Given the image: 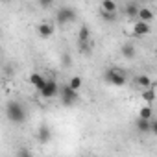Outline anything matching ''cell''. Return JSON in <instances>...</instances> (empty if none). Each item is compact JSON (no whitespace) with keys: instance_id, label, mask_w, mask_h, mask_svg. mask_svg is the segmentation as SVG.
<instances>
[{"instance_id":"6da1fadb","label":"cell","mask_w":157,"mask_h":157,"mask_svg":"<svg viewBox=\"0 0 157 157\" xmlns=\"http://www.w3.org/2000/svg\"><path fill=\"white\" fill-rule=\"evenodd\" d=\"M6 117L11 124H24L26 122V109L19 100H10L6 104Z\"/></svg>"},{"instance_id":"7a4b0ae2","label":"cell","mask_w":157,"mask_h":157,"mask_svg":"<svg viewBox=\"0 0 157 157\" xmlns=\"http://www.w3.org/2000/svg\"><path fill=\"white\" fill-rule=\"evenodd\" d=\"M104 82L113 85V87H124L126 82H128V76L122 68L118 67H109L105 72H104Z\"/></svg>"},{"instance_id":"3957f363","label":"cell","mask_w":157,"mask_h":157,"mask_svg":"<svg viewBox=\"0 0 157 157\" xmlns=\"http://www.w3.org/2000/svg\"><path fill=\"white\" fill-rule=\"evenodd\" d=\"M59 87H61V85H57V82L54 80V78H46L44 83L37 89V93L41 94V98L50 100V98H54V96L59 94Z\"/></svg>"},{"instance_id":"277c9868","label":"cell","mask_w":157,"mask_h":157,"mask_svg":"<svg viewBox=\"0 0 157 157\" xmlns=\"http://www.w3.org/2000/svg\"><path fill=\"white\" fill-rule=\"evenodd\" d=\"M59 98H61V104L65 107H72L78 102V91H74L68 83H65L59 87Z\"/></svg>"},{"instance_id":"5b68a950","label":"cell","mask_w":157,"mask_h":157,"mask_svg":"<svg viewBox=\"0 0 157 157\" xmlns=\"http://www.w3.org/2000/svg\"><path fill=\"white\" fill-rule=\"evenodd\" d=\"M91 30L87 24H83L80 30H78V48H80L82 54H89L91 52Z\"/></svg>"},{"instance_id":"8992f818","label":"cell","mask_w":157,"mask_h":157,"mask_svg":"<svg viewBox=\"0 0 157 157\" xmlns=\"http://www.w3.org/2000/svg\"><path fill=\"white\" fill-rule=\"evenodd\" d=\"M76 21V10L70 8V6H61L56 13V22L59 26H65L68 22H74Z\"/></svg>"},{"instance_id":"52a82bcc","label":"cell","mask_w":157,"mask_h":157,"mask_svg":"<svg viewBox=\"0 0 157 157\" xmlns=\"http://www.w3.org/2000/svg\"><path fill=\"white\" fill-rule=\"evenodd\" d=\"M151 30H150V24L148 22H142V21H137L135 24H133V35L135 37H144V35H148Z\"/></svg>"},{"instance_id":"ba28073f","label":"cell","mask_w":157,"mask_h":157,"mask_svg":"<svg viewBox=\"0 0 157 157\" xmlns=\"http://www.w3.org/2000/svg\"><path fill=\"white\" fill-rule=\"evenodd\" d=\"M50 139H52V129L48 128V126H39V129H37V140L41 142V144H48L50 142Z\"/></svg>"},{"instance_id":"9c48e42d","label":"cell","mask_w":157,"mask_h":157,"mask_svg":"<svg viewBox=\"0 0 157 157\" xmlns=\"http://www.w3.org/2000/svg\"><path fill=\"white\" fill-rule=\"evenodd\" d=\"M54 32H56V28H54L52 22H41V24L37 26V33H39L43 39H48Z\"/></svg>"},{"instance_id":"30bf717a","label":"cell","mask_w":157,"mask_h":157,"mask_svg":"<svg viewBox=\"0 0 157 157\" xmlns=\"http://www.w3.org/2000/svg\"><path fill=\"white\" fill-rule=\"evenodd\" d=\"M139 11H140V6L137 2H128L126 8H124V13L129 19H139Z\"/></svg>"},{"instance_id":"8fae6325","label":"cell","mask_w":157,"mask_h":157,"mask_svg":"<svg viewBox=\"0 0 157 157\" xmlns=\"http://www.w3.org/2000/svg\"><path fill=\"white\" fill-rule=\"evenodd\" d=\"M135 128L139 133H151V120H144V118H137L135 120Z\"/></svg>"},{"instance_id":"7c38bea8","label":"cell","mask_w":157,"mask_h":157,"mask_svg":"<svg viewBox=\"0 0 157 157\" xmlns=\"http://www.w3.org/2000/svg\"><path fill=\"white\" fill-rule=\"evenodd\" d=\"M120 52H122V56H124L126 59H133V57L137 56V48H135L133 43H124L122 48H120Z\"/></svg>"},{"instance_id":"4fadbf2b","label":"cell","mask_w":157,"mask_h":157,"mask_svg":"<svg viewBox=\"0 0 157 157\" xmlns=\"http://www.w3.org/2000/svg\"><path fill=\"white\" fill-rule=\"evenodd\" d=\"M135 83L140 87V89H151V80H150V76L148 74H139L137 78H135Z\"/></svg>"},{"instance_id":"5bb4252c","label":"cell","mask_w":157,"mask_h":157,"mask_svg":"<svg viewBox=\"0 0 157 157\" xmlns=\"http://www.w3.org/2000/svg\"><path fill=\"white\" fill-rule=\"evenodd\" d=\"M44 80H46V78L43 76V74H39V72H33V74H30V85H33L35 89H39L43 83H44Z\"/></svg>"},{"instance_id":"9a60e30c","label":"cell","mask_w":157,"mask_h":157,"mask_svg":"<svg viewBox=\"0 0 157 157\" xmlns=\"http://www.w3.org/2000/svg\"><path fill=\"white\" fill-rule=\"evenodd\" d=\"M153 19V11L150 10V8H140V11H139V21H142V22H148L150 24V21Z\"/></svg>"},{"instance_id":"2e32d148","label":"cell","mask_w":157,"mask_h":157,"mask_svg":"<svg viewBox=\"0 0 157 157\" xmlns=\"http://www.w3.org/2000/svg\"><path fill=\"white\" fill-rule=\"evenodd\" d=\"M155 89H146V91H142V100L146 102V105H151L153 102H155Z\"/></svg>"},{"instance_id":"e0dca14e","label":"cell","mask_w":157,"mask_h":157,"mask_svg":"<svg viewBox=\"0 0 157 157\" xmlns=\"http://www.w3.org/2000/svg\"><path fill=\"white\" fill-rule=\"evenodd\" d=\"M139 118H144V120H153V109H151V105H144V107L139 111Z\"/></svg>"},{"instance_id":"ac0fdd59","label":"cell","mask_w":157,"mask_h":157,"mask_svg":"<svg viewBox=\"0 0 157 157\" xmlns=\"http://www.w3.org/2000/svg\"><path fill=\"white\" fill-rule=\"evenodd\" d=\"M100 10L102 11H109V13H117L118 11V6L115 2H111V0H104L102 6H100Z\"/></svg>"},{"instance_id":"d6986e66","label":"cell","mask_w":157,"mask_h":157,"mask_svg":"<svg viewBox=\"0 0 157 157\" xmlns=\"http://www.w3.org/2000/svg\"><path fill=\"white\" fill-rule=\"evenodd\" d=\"M100 19L105 21V22H115V21L118 19V15H117V13H109V11H102V10H100Z\"/></svg>"},{"instance_id":"ffe728a7","label":"cell","mask_w":157,"mask_h":157,"mask_svg":"<svg viewBox=\"0 0 157 157\" xmlns=\"http://www.w3.org/2000/svg\"><path fill=\"white\" fill-rule=\"evenodd\" d=\"M68 85H70L74 91H80V89H82V78H80V76H72L70 80H68Z\"/></svg>"},{"instance_id":"44dd1931","label":"cell","mask_w":157,"mask_h":157,"mask_svg":"<svg viewBox=\"0 0 157 157\" xmlns=\"http://www.w3.org/2000/svg\"><path fill=\"white\" fill-rule=\"evenodd\" d=\"M17 157H33V153H32L28 148H19V151H17Z\"/></svg>"},{"instance_id":"7402d4cb","label":"cell","mask_w":157,"mask_h":157,"mask_svg":"<svg viewBox=\"0 0 157 157\" xmlns=\"http://www.w3.org/2000/svg\"><path fill=\"white\" fill-rule=\"evenodd\" d=\"M61 63H63V67H70L72 61H70V54H68V52H65V54L61 56Z\"/></svg>"},{"instance_id":"603a6c76","label":"cell","mask_w":157,"mask_h":157,"mask_svg":"<svg viewBox=\"0 0 157 157\" xmlns=\"http://www.w3.org/2000/svg\"><path fill=\"white\" fill-rule=\"evenodd\" d=\"M151 135H155V137H157V118H153V120H151Z\"/></svg>"},{"instance_id":"cb8c5ba5","label":"cell","mask_w":157,"mask_h":157,"mask_svg":"<svg viewBox=\"0 0 157 157\" xmlns=\"http://www.w3.org/2000/svg\"><path fill=\"white\" fill-rule=\"evenodd\" d=\"M39 6H41V8H50V6H52V2H50V0H41Z\"/></svg>"},{"instance_id":"d4e9b609","label":"cell","mask_w":157,"mask_h":157,"mask_svg":"<svg viewBox=\"0 0 157 157\" xmlns=\"http://www.w3.org/2000/svg\"><path fill=\"white\" fill-rule=\"evenodd\" d=\"M82 157H87V155H82Z\"/></svg>"}]
</instances>
